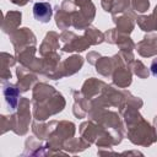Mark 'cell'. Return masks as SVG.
Returning <instances> with one entry per match:
<instances>
[{"instance_id":"6da1fadb","label":"cell","mask_w":157,"mask_h":157,"mask_svg":"<svg viewBox=\"0 0 157 157\" xmlns=\"http://www.w3.org/2000/svg\"><path fill=\"white\" fill-rule=\"evenodd\" d=\"M52 5L48 2H36L33 5V16L39 22H48L52 18Z\"/></svg>"},{"instance_id":"7a4b0ae2","label":"cell","mask_w":157,"mask_h":157,"mask_svg":"<svg viewBox=\"0 0 157 157\" xmlns=\"http://www.w3.org/2000/svg\"><path fill=\"white\" fill-rule=\"evenodd\" d=\"M4 93H5V97H6V101L9 102L10 104V108L13 110L16 108V104H17V98H18V92L15 87L10 86L4 90Z\"/></svg>"},{"instance_id":"3957f363","label":"cell","mask_w":157,"mask_h":157,"mask_svg":"<svg viewBox=\"0 0 157 157\" xmlns=\"http://www.w3.org/2000/svg\"><path fill=\"white\" fill-rule=\"evenodd\" d=\"M151 72H152V75L155 77H157V59L153 60L152 64H151Z\"/></svg>"}]
</instances>
